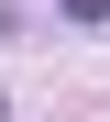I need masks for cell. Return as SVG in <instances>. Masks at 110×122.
Instances as JSON below:
<instances>
[{"label": "cell", "mask_w": 110, "mask_h": 122, "mask_svg": "<svg viewBox=\"0 0 110 122\" xmlns=\"http://www.w3.org/2000/svg\"><path fill=\"white\" fill-rule=\"evenodd\" d=\"M55 11H66V33H99L110 22V0H55Z\"/></svg>", "instance_id": "cell-1"}]
</instances>
